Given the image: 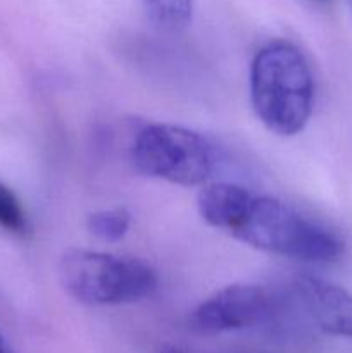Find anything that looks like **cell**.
<instances>
[{
    "label": "cell",
    "instance_id": "cell-8",
    "mask_svg": "<svg viewBox=\"0 0 352 353\" xmlns=\"http://www.w3.org/2000/svg\"><path fill=\"white\" fill-rule=\"evenodd\" d=\"M152 19L166 30H179L192 21L193 0H141Z\"/></svg>",
    "mask_w": 352,
    "mask_h": 353
},
{
    "label": "cell",
    "instance_id": "cell-1",
    "mask_svg": "<svg viewBox=\"0 0 352 353\" xmlns=\"http://www.w3.org/2000/svg\"><path fill=\"white\" fill-rule=\"evenodd\" d=\"M200 217L209 226L261 252L330 264L344 255V241L293 207L268 195H257L235 183H211L197 196Z\"/></svg>",
    "mask_w": 352,
    "mask_h": 353
},
{
    "label": "cell",
    "instance_id": "cell-7",
    "mask_svg": "<svg viewBox=\"0 0 352 353\" xmlns=\"http://www.w3.org/2000/svg\"><path fill=\"white\" fill-rule=\"evenodd\" d=\"M90 233L106 243H117L128 234L131 228V214L124 207L102 209L86 217Z\"/></svg>",
    "mask_w": 352,
    "mask_h": 353
},
{
    "label": "cell",
    "instance_id": "cell-10",
    "mask_svg": "<svg viewBox=\"0 0 352 353\" xmlns=\"http://www.w3.org/2000/svg\"><path fill=\"white\" fill-rule=\"evenodd\" d=\"M0 353H12L9 347L6 345V341H3V338L0 336Z\"/></svg>",
    "mask_w": 352,
    "mask_h": 353
},
{
    "label": "cell",
    "instance_id": "cell-4",
    "mask_svg": "<svg viewBox=\"0 0 352 353\" xmlns=\"http://www.w3.org/2000/svg\"><path fill=\"white\" fill-rule=\"evenodd\" d=\"M141 174L179 186L204 185L217 168L213 141L175 124H148L137 134L131 150Z\"/></svg>",
    "mask_w": 352,
    "mask_h": 353
},
{
    "label": "cell",
    "instance_id": "cell-11",
    "mask_svg": "<svg viewBox=\"0 0 352 353\" xmlns=\"http://www.w3.org/2000/svg\"><path fill=\"white\" fill-rule=\"evenodd\" d=\"M161 353H185V352L179 350V348H175V347H166V348H162Z\"/></svg>",
    "mask_w": 352,
    "mask_h": 353
},
{
    "label": "cell",
    "instance_id": "cell-3",
    "mask_svg": "<svg viewBox=\"0 0 352 353\" xmlns=\"http://www.w3.org/2000/svg\"><path fill=\"white\" fill-rule=\"evenodd\" d=\"M57 271L66 293L90 307L140 302L157 288V274L147 262L106 252L69 248Z\"/></svg>",
    "mask_w": 352,
    "mask_h": 353
},
{
    "label": "cell",
    "instance_id": "cell-2",
    "mask_svg": "<svg viewBox=\"0 0 352 353\" xmlns=\"http://www.w3.org/2000/svg\"><path fill=\"white\" fill-rule=\"evenodd\" d=\"M314 76L302 52L285 40L257 50L251 64V100L257 119L278 137H295L309 123Z\"/></svg>",
    "mask_w": 352,
    "mask_h": 353
},
{
    "label": "cell",
    "instance_id": "cell-9",
    "mask_svg": "<svg viewBox=\"0 0 352 353\" xmlns=\"http://www.w3.org/2000/svg\"><path fill=\"white\" fill-rule=\"evenodd\" d=\"M0 228L12 234H24L28 231L26 212L17 196L0 183Z\"/></svg>",
    "mask_w": 352,
    "mask_h": 353
},
{
    "label": "cell",
    "instance_id": "cell-5",
    "mask_svg": "<svg viewBox=\"0 0 352 353\" xmlns=\"http://www.w3.org/2000/svg\"><path fill=\"white\" fill-rule=\"evenodd\" d=\"M285 310V299L261 285L224 286L197 305L190 314V330L200 334H219L264 326Z\"/></svg>",
    "mask_w": 352,
    "mask_h": 353
},
{
    "label": "cell",
    "instance_id": "cell-6",
    "mask_svg": "<svg viewBox=\"0 0 352 353\" xmlns=\"http://www.w3.org/2000/svg\"><path fill=\"white\" fill-rule=\"evenodd\" d=\"M290 295L316 330L352 340V293L326 279L300 274L293 279Z\"/></svg>",
    "mask_w": 352,
    "mask_h": 353
},
{
    "label": "cell",
    "instance_id": "cell-12",
    "mask_svg": "<svg viewBox=\"0 0 352 353\" xmlns=\"http://www.w3.org/2000/svg\"><path fill=\"white\" fill-rule=\"evenodd\" d=\"M351 3H352V0H351Z\"/></svg>",
    "mask_w": 352,
    "mask_h": 353
}]
</instances>
